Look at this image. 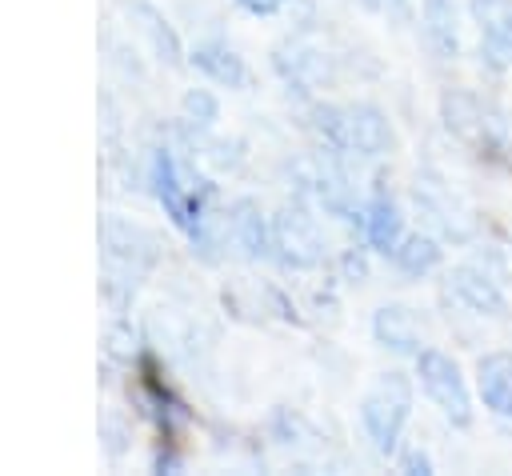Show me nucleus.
<instances>
[{"instance_id": "14", "label": "nucleus", "mask_w": 512, "mask_h": 476, "mask_svg": "<svg viewBox=\"0 0 512 476\" xmlns=\"http://www.w3.org/2000/svg\"><path fill=\"white\" fill-rule=\"evenodd\" d=\"M416 204H420L432 220H440V228H444L448 236L464 240V236L472 232V220L456 208V200H448V192H444V184H440V180H432V176L416 180Z\"/></svg>"}, {"instance_id": "1", "label": "nucleus", "mask_w": 512, "mask_h": 476, "mask_svg": "<svg viewBox=\"0 0 512 476\" xmlns=\"http://www.w3.org/2000/svg\"><path fill=\"white\" fill-rule=\"evenodd\" d=\"M316 132L332 152H356V156H384L392 148V124L376 104H320Z\"/></svg>"}, {"instance_id": "4", "label": "nucleus", "mask_w": 512, "mask_h": 476, "mask_svg": "<svg viewBox=\"0 0 512 476\" xmlns=\"http://www.w3.org/2000/svg\"><path fill=\"white\" fill-rule=\"evenodd\" d=\"M440 116H444V128H448L456 140H464V144H472V148H480V152H488L492 144L504 140L500 120L492 116V108H488L476 92H468V88H448V92L440 96Z\"/></svg>"}, {"instance_id": "16", "label": "nucleus", "mask_w": 512, "mask_h": 476, "mask_svg": "<svg viewBox=\"0 0 512 476\" xmlns=\"http://www.w3.org/2000/svg\"><path fill=\"white\" fill-rule=\"evenodd\" d=\"M392 260H396L400 272L424 276V272H432V268L440 264V244H436L432 236H424V232H412V236H404V240L396 244Z\"/></svg>"}, {"instance_id": "17", "label": "nucleus", "mask_w": 512, "mask_h": 476, "mask_svg": "<svg viewBox=\"0 0 512 476\" xmlns=\"http://www.w3.org/2000/svg\"><path fill=\"white\" fill-rule=\"evenodd\" d=\"M276 64H280V72H284L288 80H296V84H304V88H316V84H328V80H332L328 56H320V52H312V48H292V64H284V60H276Z\"/></svg>"}, {"instance_id": "21", "label": "nucleus", "mask_w": 512, "mask_h": 476, "mask_svg": "<svg viewBox=\"0 0 512 476\" xmlns=\"http://www.w3.org/2000/svg\"><path fill=\"white\" fill-rule=\"evenodd\" d=\"M360 4H368V8H384L388 0H360Z\"/></svg>"}, {"instance_id": "19", "label": "nucleus", "mask_w": 512, "mask_h": 476, "mask_svg": "<svg viewBox=\"0 0 512 476\" xmlns=\"http://www.w3.org/2000/svg\"><path fill=\"white\" fill-rule=\"evenodd\" d=\"M400 468H404V472H420V476H424V472H432V460H428L420 448H408V452L400 456Z\"/></svg>"}, {"instance_id": "12", "label": "nucleus", "mask_w": 512, "mask_h": 476, "mask_svg": "<svg viewBox=\"0 0 512 476\" xmlns=\"http://www.w3.org/2000/svg\"><path fill=\"white\" fill-rule=\"evenodd\" d=\"M188 64L200 68V72H204L212 84H220V88H244V84H248V64H244V56L232 52L228 44H220V40L196 44V48L188 52Z\"/></svg>"}, {"instance_id": "10", "label": "nucleus", "mask_w": 512, "mask_h": 476, "mask_svg": "<svg viewBox=\"0 0 512 476\" xmlns=\"http://www.w3.org/2000/svg\"><path fill=\"white\" fill-rule=\"evenodd\" d=\"M420 32L436 60H452L460 52V20L452 0H420Z\"/></svg>"}, {"instance_id": "2", "label": "nucleus", "mask_w": 512, "mask_h": 476, "mask_svg": "<svg viewBox=\"0 0 512 476\" xmlns=\"http://www.w3.org/2000/svg\"><path fill=\"white\" fill-rule=\"evenodd\" d=\"M408 416H412V380L396 368L380 372L372 380V388L364 392V400H360V424H364L372 448L384 452V456L396 452Z\"/></svg>"}, {"instance_id": "20", "label": "nucleus", "mask_w": 512, "mask_h": 476, "mask_svg": "<svg viewBox=\"0 0 512 476\" xmlns=\"http://www.w3.org/2000/svg\"><path fill=\"white\" fill-rule=\"evenodd\" d=\"M244 12H252V16H272V12H280L284 8V0H236Z\"/></svg>"}, {"instance_id": "11", "label": "nucleus", "mask_w": 512, "mask_h": 476, "mask_svg": "<svg viewBox=\"0 0 512 476\" xmlns=\"http://www.w3.org/2000/svg\"><path fill=\"white\" fill-rule=\"evenodd\" d=\"M476 388L488 412L512 420V352H488L476 364Z\"/></svg>"}, {"instance_id": "5", "label": "nucleus", "mask_w": 512, "mask_h": 476, "mask_svg": "<svg viewBox=\"0 0 512 476\" xmlns=\"http://www.w3.org/2000/svg\"><path fill=\"white\" fill-rule=\"evenodd\" d=\"M272 248L288 268H316L324 260V232L304 208H280L272 216Z\"/></svg>"}, {"instance_id": "7", "label": "nucleus", "mask_w": 512, "mask_h": 476, "mask_svg": "<svg viewBox=\"0 0 512 476\" xmlns=\"http://www.w3.org/2000/svg\"><path fill=\"white\" fill-rule=\"evenodd\" d=\"M448 292L480 316H504V308H508V296H504L500 280L480 264H456L448 272Z\"/></svg>"}, {"instance_id": "8", "label": "nucleus", "mask_w": 512, "mask_h": 476, "mask_svg": "<svg viewBox=\"0 0 512 476\" xmlns=\"http://www.w3.org/2000/svg\"><path fill=\"white\" fill-rule=\"evenodd\" d=\"M372 336H376L380 348H388V352H396V356H416V352L424 348L420 320H416V312L404 308V304H384V308H376V316H372Z\"/></svg>"}, {"instance_id": "6", "label": "nucleus", "mask_w": 512, "mask_h": 476, "mask_svg": "<svg viewBox=\"0 0 512 476\" xmlns=\"http://www.w3.org/2000/svg\"><path fill=\"white\" fill-rule=\"evenodd\" d=\"M480 24V56L488 68H512V0H472Z\"/></svg>"}, {"instance_id": "15", "label": "nucleus", "mask_w": 512, "mask_h": 476, "mask_svg": "<svg viewBox=\"0 0 512 476\" xmlns=\"http://www.w3.org/2000/svg\"><path fill=\"white\" fill-rule=\"evenodd\" d=\"M132 20H136V32L152 44V56L156 60H164V64H180V36L168 28V20L152 8V4H144V0H136L132 4Z\"/></svg>"}, {"instance_id": "18", "label": "nucleus", "mask_w": 512, "mask_h": 476, "mask_svg": "<svg viewBox=\"0 0 512 476\" xmlns=\"http://www.w3.org/2000/svg\"><path fill=\"white\" fill-rule=\"evenodd\" d=\"M180 108H184V120H188V124H200V128H208V124L220 116V104H216V96H212L208 88H192V92H184Z\"/></svg>"}, {"instance_id": "9", "label": "nucleus", "mask_w": 512, "mask_h": 476, "mask_svg": "<svg viewBox=\"0 0 512 476\" xmlns=\"http://www.w3.org/2000/svg\"><path fill=\"white\" fill-rule=\"evenodd\" d=\"M360 228H364V240H368L376 252L392 256L396 244L404 240V212H400V204H396L388 192H376V196L360 208Z\"/></svg>"}, {"instance_id": "3", "label": "nucleus", "mask_w": 512, "mask_h": 476, "mask_svg": "<svg viewBox=\"0 0 512 476\" xmlns=\"http://www.w3.org/2000/svg\"><path fill=\"white\" fill-rule=\"evenodd\" d=\"M416 376H420L424 396L444 412V420H452L456 428H464L472 420V396H468L464 372H460V364L448 352L420 348L416 352Z\"/></svg>"}, {"instance_id": "13", "label": "nucleus", "mask_w": 512, "mask_h": 476, "mask_svg": "<svg viewBox=\"0 0 512 476\" xmlns=\"http://www.w3.org/2000/svg\"><path fill=\"white\" fill-rule=\"evenodd\" d=\"M228 232L236 240V248H244V256L260 260L272 252V224L264 220L256 200H236L228 212Z\"/></svg>"}]
</instances>
